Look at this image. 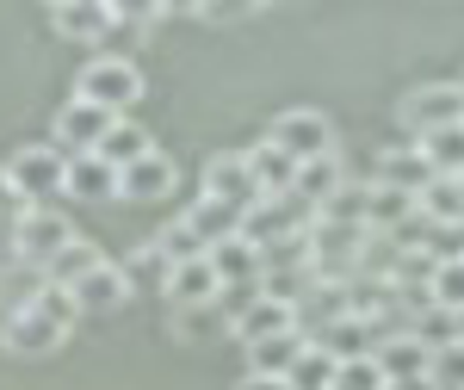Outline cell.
<instances>
[{"label": "cell", "mask_w": 464, "mask_h": 390, "mask_svg": "<svg viewBox=\"0 0 464 390\" xmlns=\"http://www.w3.org/2000/svg\"><path fill=\"white\" fill-rule=\"evenodd\" d=\"M396 118H402V131L415 142L433 137V131L464 124V81H421V87H409L402 106H396Z\"/></svg>", "instance_id": "cell-3"}, {"label": "cell", "mask_w": 464, "mask_h": 390, "mask_svg": "<svg viewBox=\"0 0 464 390\" xmlns=\"http://www.w3.org/2000/svg\"><path fill=\"white\" fill-rule=\"evenodd\" d=\"M100 260H106V254L93 249L87 236H74L69 249H63L56 260H50V267H44V279H50V285H63V291H69V285H74V279H87V273H93Z\"/></svg>", "instance_id": "cell-28"}, {"label": "cell", "mask_w": 464, "mask_h": 390, "mask_svg": "<svg viewBox=\"0 0 464 390\" xmlns=\"http://www.w3.org/2000/svg\"><path fill=\"white\" fill-rule=\"evenodd\" d=\"M130 291H137L130 273H124V267H111V260H100L87 279L69 285V297H74V310H81V317H111V310H124V304H130Z\"/></svg>", "instance_id": "cell-8"}, {"label": "cell", "mask_w": 464, "mask_h": 390, "mask_svg": "<svg viewBox=\"0 0 464 390\" xmlns=\"http://www.w3.org/2000/svg\"><path fill=\"white\" fill-rule=\"evenodd\" d=\"M69 199H118V168H106L100 155H69Z\"/></svg>", "instance_id": "cell-26"}, {"label": "cell", "mask_w": 464, "mask_h": 390, "mask_svg": "<svg viewBox=\"0 0 464 390\" xmlns=\"http://www.w3.org/2000/svg\"><path fill=\"white\" fill-rule=\"evenodd\" d=\"M415 217L433 229H459L464 223V180H428L415 192Z\"/></svg>", "instance_id": "cell-21"}, {"label": "cell", "mask_w": 464, "mask_h": 390, "mask_svg": "<svg viewBox=\"0 0 464 390\" xmlns=\"http://www.w3.org/2000/svg\"><path fill=\"white\" fill-rule=\"evenodd\" d=\"M310 347V335L297 328V335H266V341H248V372H260V378H285L291 359Z\"/></svg>", "instance_id": "cell-25"}, {"label": "cell", "mask_w": 464, "mask_h": 390, "mask_svg": "<svg viewBox=\"0 0 464 390\" xmlns=\"http://www.w3.org/2000/svg\"><path fill=\"white\" fill-rule=\"evenodd\" d=\"M409 223H415V192L365 186V229H372V236H402Z\"/></svg>", "instance_id": "cell-16"}, {"label": "cell", "mask_w": 464, "mask_h": 390, "mask_svg": "<svg viewBox=\"0 0 464 390\" xmlns=\"http://www.w3.org/2000/svg\"><path fill=\"white\" fill-rule=\"evenodd\" d=\"M25 304H37L44 317H56V322H63V328H74V317H81V310H74V297H69V291H63V285H50V279L37 285V291H32V297H25Z\"/></svg>", "instance_id": "cell-34"}, {"label": "cell", "mask_w": 464, "mask_h": 390, "mask_svg": "<svg viewBox=\"0 0 464 390\" xmlns=\"http://www.w3.org/2000/svg\"><path fill=\"white\" fill-rule=\"evenodd\" d=\"M205 260H211L217 285H248V279H260V249H254L248 236H223V242H211V249H205Z\"/></svg>", "instance_id": "cell-18"}, {"label": "cell", "mask_w": 464, "mask_h": 390, "mask_svg": "<svg viewBox=\"0 0 464 390\" xmlns=\"http://www.w3.org/2000/svg\"><path fill=\"white\" fill-rule=\"evenodd\" d=\"M50 19H56V32L69 37V44H100V37L118 32L111 13H106V0H69V6H56Z\"/></svg>", "instance_id": "cell-20"}, {"label": "cell", "mask_w": 464, "mask_h": 390, "mask_svg": "<svg viewBox=\"0 0 464 390\" xmlns=\"http://www.w3.org/2000/svg\"><path fill=\"white\" fill-rule=\"evenodd\" d=\"M106 131H111V112L87 106V100H74V93H69V106L56 112V149H63V155H93Z\"/></svg>", "instance_id": "cell-11"}, {"label": "cell", "mask_w": 464, "mask_h": 390, "mask_svg": "<svg viewBox=\"0 0 464 390\" xmlns=\"http://www.w3.org/2000/svg\"><path fill=\"white\" fill-rule=\"evenodd\" d=\"M44 6H50V13H56V6H69V0H44Z\"/></svg>", "instance_id": "cell-41"}, {"label": "cell", "mask_w": 464, "mask_h": 390, "mask_svg": "<svg viewBox=\"0 0 464 390\" xmlns=\"http://www.w3.org/2000/svg\"><path fill=\"white\" fill-rule=\"evenodd\" d=\"M0 174H6V186H13L19 205H50V199L63 192V180H69V155H63L56 142H25V149L6 155Z\"/></svg>", "instance_id": "cell-2"}, {"label": "cell", "mask_w": 464, "mask_h": 390, "mask_svg": "<svg viewBox=\"0 0 464 390\" xmlns=\"http://www.w3.org/2000/svg\"><path fill=\"white\" fill-rule=\"evenodd\" d=\"M0 341H6V354H19V359H44L69 341V328L56 317H44L37 304H19V310H6V322H0Z\"/></svg>", "instance_id": "cell-6"}, {"label": "cell", "mask_w": 464, "mask_h": 390, "mask_svg": "<svg viewBox=\"0 0 464 390\" xmlns=\"http://www.w3.org/2000/svg\"><path fill=\"white\" fill-rule=\"evenodd\" d=\"M236 390H291V385H285V378H260V372H248Z\"/></svg>", "instance_id": "cell-38"}, {"label": "cell", "mask_w": 464, "mask_h": 390, "mask_svg": "<svg viewBox=\"0 0 464 390\" xmlns=\"http://www.w3.org/2000/svg\"><path fill=\"white\" fill-rule=\"evenodd\" d=\"M428 161H421V149L415 142H396V149H384L378 155V174H372V186H396V192H421L428 186Z\"/></svg>", "instance_id": "cell-23"}, {"label": "cell", "mask_w": 464, "mask_h": 390, "mask_svg": "<svg viewBox=\"0 0 464 390\" xmlns=\"http://www.w3.org/2000/svg\"><path fill=\"white\" fill-rule=\"evenodd\" d=\"M217 328H229L217 304H192V310H174V335H179V341H198V335H217Z\"/></svg>", "instance_id": "cell-32"}, {"label": "cell", "mask_w": 464, "mask_h": 390, "mask_svg": "<svg viewBox=\"0 0 464 390\" xmlns=\"http://www.w3.org/2000/svg\"><path fill=\"white\" fill-rule=\"evenodd\" d=\"M111 25H155L161 19V0H106Z\"/></svg>", "instance_id": "cell-36"}, {"label": "cell", "mask_w": 464, "mask_h": 390, "mask_svg": "<svg viewBox=\"0 0 464 390\" xmlns=\"http://www.w3.org/2000/svg\"><path fill=\"white\" fill-rule=\"evenodd\" d=\"M372 366L384 372V385H415V378H428L433 354L409 335V328H396V335H384V341L372 347Z\"/></svg>", "instance_id": "cell-12"}, {"label": "cell", "mask_w": 464, "mask_h": 390, "mask_svg": "<svg viewBox=\"0 0 464 390\" xmlns=\"http://www.w3.org/2000/svg\"><path fill=\"white\" fill-rule=\"evenodd\" d=\"M205 192L223 199V205H236V211L260 205V186H254V174H248V155H242V149L211 155V161H205Z\"/></svg>", "instance_id": "cell-10"}, {"label": "cell", "mask_w": 464, "mask_h": 390, "mask_svg": "<svg viewBox=\"0 0 464 390\" xmlns=\"http://www.w3.org/2000/svg\"><path fill=\"white\" fill-rule=\"evenodd\" d=\"M341 186H347V168H341V155H316V161H304V168H297V180H291V199L316 211L322 199H334Z\"/></svg>", "instance_id": "cell-22"}, {"label": "cell", "mask_w": 464, "mask_h": 390, "mask_svg": "<svg viewBox=\"0 0 464 390\" xmlns=\"http://www.w3.org/2000/svg\"><path fill=\"white\" fill-rule=\"evenodd\" d=\"M254 6H266V0H205V19H248Z\"/></svg>", "instance_id": "cell-37"}, {"label": "cell", "mask_w": 464, "mask_h": 390, "mask_svg": "<svg viewBox=\"0 0 464 390\" xmlns=\"http://www.w3.org/2000/svg\"><path fill=\"white\" fill-rule=\"evenodd\" d=\"M155 249L168 254V267H179V260H198V254H205V236H198V229H192L186 217H174V223H168V229L155 236Z\"/></svg>", "instance_id": "cell-31"}, {"label": "cell", "mask_w": 464, "mask_h": 390, "mask_svg": "<svg viewBox=\"0 0 464 390\" xmlns=\"http://www.w3.org/2000/svg\"><path fill=\"white\" fill-rule=\"evenodd\" d=\"M229 335H236L242 347H248V341H266V335H297V304H285V297H266V291H260L248 310L229 322Z\"/></svg>", "instance_id": "cell-13"}, {"label": "cell", "mask_w": 464, "mask_h": 390, "mask_svg": "<svg viewBox=\"0 0 464 390\" xmlns=\"http://www.w3.org/2000/svg\"><path fill=\"white\" fill-rule=\"evenodd\" d=\"M428 297L440 304V310L464 317V254H459V260H433V267H428Z\"/></svg>", "instance_id": "cell-29"}, {"label": "cell", "mask_w": 464, "mask_h": 390, "mask_svg": "<svg viewBox=\"0 0 464 390\" xmlns=\"http://www.w3.org/2000/svg\"><path fill=\"white\" fill-rule=\"evenodd\" d=\"M266 142H279L291 161L304 168V161H316V155H334V124H328V112H316V106H291L266 124Z\"/></svg>", "instance_id": "cell-5"}, {"label": "cell", "mask_w": 464, "mask_h": 390, "mask_svg": "<svg viewBox=\"0 0 464 390\" xmlns=\"http://www.w3.org/2000/svg\"><path fill=\"white\" fill-rule=\"evenodd\" d=\"M74 236H81V229H74L63 211H50V205H25V211H19V223H13V254H19L25 267H37V273H44V267L69 249Z\"/></svg>", "instance_id": "cell-4"}, {"label": "cell", "mask_w": 464, "mask_h": 390, "mask_svg": "<svg viewBox=\"0 0 464 390\" xmlns=\"http://www.w3.org/2000/svg\"><path fill=\"white\" fill-rule=\"evenodd\" d=\"M310 205H297V199H260V205H248L242 211V236H248L254 249H273V242H285V236H304L310 229Z\"/></svg>", "instance_id": "cell-7"}, {"label": "cell", "mask_w": 464, "mask_h": 390, "mask_svg": "<svg viewBox=\"0 0 464 390\" xmlns=\"http://www.w3.org/2000/svg\"><path fill=\"white\" fill-rule=\"evenodd\" d=\"M93 155H100L106 168H118V174H124L130 161H143V155H155V137H149V131L137 124V118H111V131L100 137V149H93Z\"/></svg>", "instance_id": "cell-19"}, {"label": "cell", "mask_w": 464, "mask_h": 390, "mask_svg": "<svg viewBox=\"0 0 464 390\" xmlns=\"http://www.w3.org/2000/svg\"><path fill=\"white\" fill-rule=\"evenodd\" d=\"M391 390H433V378H415V385H391Z\"/></svg>", "instance_id": "cell-40"}, {"label": "cell", "mask_w": 464, "mask_h": 390, "mask_svg": "<svg viewBox=\"0 0 464 390\" xmlns=\"http://www.w3.org/2000/svg\"><path fill=\"white\" fill-rule=\"evenodd\" d=\"M459 328H464V317H459Z\"/></svg>", "instance_id": "cell-42"}, {"label": "cell", "mask_w": 464, "mask_h": 390, "mask_svg": "<svg viewBox=\"0 0 464 390\" xmlns=\"http://www.w3.org/2000/svg\"><path fill=\"white\" fill-rule=\"evenodd\" d=\"M248 155V174L254 186H260V199H285L291 180H297V161H291L279 142H254V149H242Z\"/></svg>", "instance_id": "cell-17"}, {"label": "cell", "mask_w": 464, "mask_h": 390, "mask_svg": "<svg viewBox=\"0 0 464 390\" xmlns=\"http://www.w3.org/2000/svg\"><path fill=\"white\" fill-rule=\"evenodd\" d=\"M285 385H291V390H328V385H334V359L322 354V347H304V354L291 359Z\"/></svg>", "instance_id": "cell-30"}, {"label": "cell", "mask_w": 464, "mask_h": 390, "mask_svg": "<svg viewBox=\"0 0 464 390\" xmlns=\"http://www.w3.org/2000/svg\"><path fill=\"white\" fill-rule=\"evenodd\" d=\"M415 149H421V161H428L433 180H464V124L433 131V137H421Z\"/></svg>", "instance_id": "cell-27"}, {"label": "cell", "mask_w": 464, "mask_h": 390, "mask_svg": "<svg viewBox=\"0 0 464 390\" xmlns=\"http://www.w3.org/2000/svg\"><path fill=\"white\" fill-rule=\"evenodd\" d=\"M179 217L205 236V249H211V242H223V236H242V211H236V205H223V199H211V192H198V199H192Z\"/></svg>", "instance_id": "cell-24"}, {"label": "cell", "mask_w": 464, "mask_h": 390, "mask_svg": "<svg viewBox=\"0 0 464 390\" xmlns=\"http://www.w3.org/2000/svg\"><path fill=\"white\" fill-rule=\"evenodd\" d=\"M428 378H433V390H464V335L452 341V347H440V354H433Z\"/></svg>", "instance_id": "cell-33"}, {"label": "cell", "mask_w": 464, "mask_h": 390, "mask_svg": "<svg viewBox=\"0 0 464 390\" xmlns=\"http://www.w3.org/2000/svg\"><path fill=\"white\" fill-rule=\"evenodd\" d=\"M161 297H168L174 310L217 304V273H211V260L198 254V260H179V267H168V279H161Z\"/></svg>", "instance_id": "cell-15"}, {"label": "cell", "mask_w": 464, "mask_h": 390, "mask_svg": "<svg viewBox=\"0 0 464 390\" xmlns=\"http://www.w3.org/2000/svg\"><path fill=\"white\" fill-rule=\"evenodd\" d=\"M328 390H391V385H384V372L372 359H353V366H334V385Z\"/></svg>", "instance_id": "cell-35"}, {"label": "cell", "mask_w": 464, "mask_h": 390, "mask_svg": "<svg viewBox=\"0 0 464 390\" xmlns=\"http://www.w3.org/2000/svg\"><path fill=\"white\" fill-rule=\"evenodd\" d=\"M161 13L174 19V13H205V0H161Z\"/></svg>", "instance_id": "cell-39"}, {"label": "cell", "mask_w": 464, "mask_h": 390, "mask_svg": "<svg viewBox=\"0 0 464 390\" xmlns=\"http://www.w3.org/2000/svg\"><path fill=\"white\" fill-rule=\"evenodd\" d=\"M74 100L111 112V118H130V106L143 100V69L130 56H93L87 69L74 74Z\"/></svg>", "instance_id": "cell-1"}, {"label": "cell", "mask_w": 464, "mask_h": 390, "mask_svg": "<svg viewBox=\"0 0 464 390\" xmlns=\"http://www.w3.org/2000/svg\"><path fill=\"white\" fill-rule=\"evenodd\" d=\"M384 335H378V322H365V317H334L328 328H316L310 335V347H322V354L334 359V366H353V359H372V347H378Z\"/></svg>", "instance_id": "cell-9"}, {"label": "cell", "mask_w": 464, "mask_h": 390, "mask_svg": "<svg viewBox=\"0 0 464 390\" xmlns=\"http://www.w3.org/2000/svg\"><path fill=\"white\" fill-rule=\"evenodd\" d=\"M179 186V168L155 149V155H143V161H130L124 174H118V199H137V205H149V199H168Z\"/></svg>", "instance_id": "cell-14"}]
</instances>
